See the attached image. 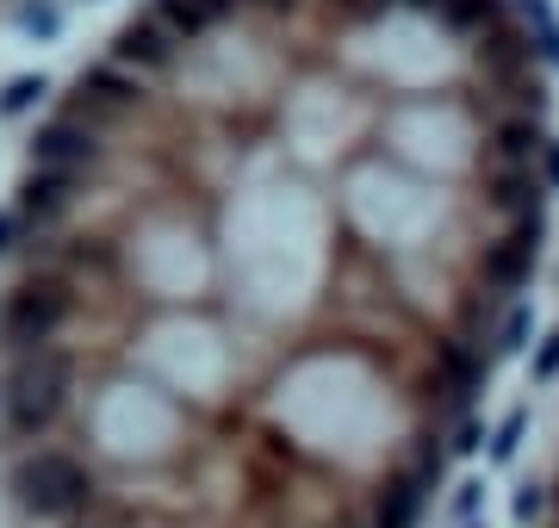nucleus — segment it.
Wrapping results in <instances>:
<instances>
[{
	"label": "nucleus",
	"instance_id": "nucleus-1",
	"mask_svg": "<svg viewBox=\"0 0 559 528\" xmlns=\"http://www.w3.org/2000/svg\"><path fill=\"white\" fill-rule=\"evenodd\" d=\"M498 112L510 87L399 100L336 187H274L261 243L175 193L7 212L0 528L429 523L547 243L491 200Z\"/></svg>",
	"mask_w": 559,
	"mask_h": 528
},
{
	"label": "nucleus",
	"instance_id": "nucleus-2",
	"mask_svg": "<svg viewBox=\"0 0 559 528\" xmlns=\"http://www.w3.org/2000/svg\"><path fill=\"white\" fill-rule=\"evenodd\" d=\"M175 32L162 25V13H150V20H131L112 38V62H124V69H138V75H168L175 69Z\"/></svg>",
	"mask_w": 559,
	"mask_h": 528
},
{
	"label": "nucleus",
	"instance_id": "nucleus-3",
	"mask_svg": "<svg viewBox=\"0 0 559 528\" xmlns=\"http://www.w3.org/2000/svg\"><path fill=\"white\" fill-rule=\"evenodd\" d=\"M436 20L454 32V38H485V32H498L510 20V0H441Z\"/></svg>",
	"mask_w": 559,
	"mask_h": 528
},
{
	"label": "nucleus",
	"instance_id": "nucleus-4",
	"mask_svg": "<svg viewBox=\"0 0 559 528\" xmlns=\"http://www.w3.org/2000/svg\"><path fill=\"white\" fill-rule=\"evenodd\" d=\"M535 497H522V528H559V442L547 454V472L540 485H528Z\"/></svg>",
	"mask_w": 559,
	"mask_h": 528
},
{
	"label": "nucleus",
	"instance_id": "nucleus-5",
	"mask_svg": "<svg viewBox=\"0 0 559 528\" xmlns=\"http://www.w3.org/2000/svg\"><path fill=\"white\" fill-rule=\"evenodd\" d=\"M38 94H44V82H38V75H25V82H13V87H7V112H25V106L38 100Z\"/></svg>",
	"mask_w": 559,
	"mask_h": 528
},
{
	"label": "nucleus",
	"instance_id": "nucleus-6",
	"mask_svg": "<svg viewBox=\"0 0 559 528\" xmlns=\"http://www.w3.org/2000/svg\"><path fill=\"white\" fill-rule=\"evenodd\" d=\"M25 25H32V32H57V13H50V7H25Z\"/></svg>",
	"mask_w": 559,
	"mask_h": 528
}]
</instances>
